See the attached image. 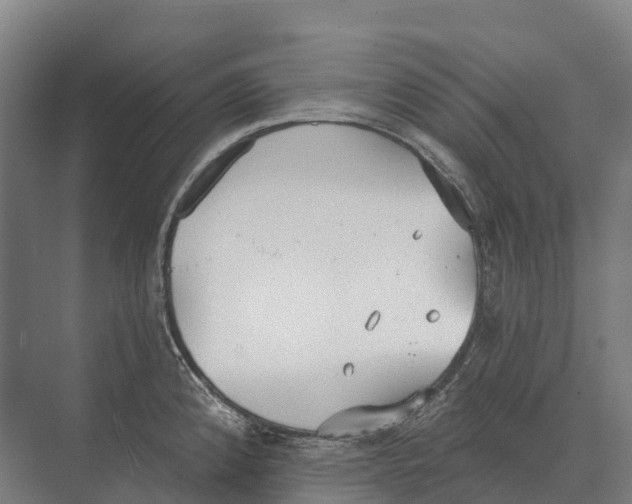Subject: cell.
Segmentation results:
<instances>
[{"label":"cell","mask_w":632,"mask_h":504,"mask_svg":"<svg viewBox=\"0 0 632 504\" xmlns=\"http://www.w3.org/2000/svg\"><path fill=\"white\" fill-rule=\"evenodd\" d=\"M253 140L252 136L242 138L228 146L210 162H208L191 181L190 185L181 196L176 205L175 214L178 217L188 216L213 188L232 162L244 151V149L249 147Z\"/></svg>","instance_id":"2"},{"label":"cell","mask_w":632,"mask_h":504,"mask_svg":"<svg viewBox=\"0 0 632 504\" xmlns=\"http://www.w3.org/2000/svg\"><path fill=\"white\" fill-rule=\"evenodd\" d=\"M419 405V398L384 408L358 407L335 414L319 433L325 437H359L391 428L404 421Z\"/></svg>","instance_id":"1"}]
</instances>
